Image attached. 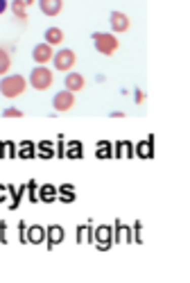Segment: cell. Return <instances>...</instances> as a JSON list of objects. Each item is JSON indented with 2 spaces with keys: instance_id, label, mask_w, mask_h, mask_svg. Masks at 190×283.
Returning <instances> with one entry per match:
<instances>
[{
  "instance_id": "obj_1",
  "label": "cell",
  "mask_w": 190,
  "mask_h": 283,
  "mask_svg": "<svg viewBox=\"0 0 190 283\" xmlns=\"http://www.w3.org/2000/svg\"><path fill=\"white\" fill-rule=\"evenodd\" d=\"M27 89V82L23 75H3V80H0V93L5 97H18L23 95Z\"/></svg>"
},
{
  "instance_id": "obj_2",
  "label": "cell",
  "mask_w": 190,
  "mask_h": 283,
  "mask_svg": "<svg viewBox=\"0 0 190 283\" xmlns=\"http://www.w3.org/2000/svg\"><path fill=\"white\" fill-rule=\"evenodd\" d=\"M93 43H95V50L100 52V55H106V57L113 55L120 46L118 39H116V34H109V32H95Z\"/></svg>"
},
{
  "instance_id": "obj_3",
  "label": "cell",
  "mask_w": 190,
  "mask_h": 283,
  "mask_svg": "<svg viewBox=\"0 0 190 283\" xmlns=\"http://www.w3.org/2000/svg\"><path fill=\"white\" fill-rule=\"evenodd\" d=\"M52 82H55L52 70L46 66H36L30 73V84H32V89H36V91H48L52 86Z\"/></svg>"
},
{
  "instance_id": "obj_4",
  "label": "cell",
  "mask_w": 190,
  "mask_h": 283,
  "mask_svg": "<svg viewBox=\"0 0 190 283\" xmlns=\"http://www.w3.org/2000/svg\"><path fill=\"white\" fill-rule=\"evenodd\" d=\"M75 61H77L75 52L68 50V48H61L59 52H55V55H52V63H55V68H57V70H61V73L72 70Z\"/></svg>"
},
{
  "instance_id": "obj_5",
  "label": "cell",
  "mask_w": 190,
  "mask_h": 283,
  "mask_svg": "<svg viewBox=\"0 0 190 283\" xmlns=\"http://www.w3.org/2000/svg\"><path fill=\"white\" fill-rule=\"evenodd\" d=\"M52 107H55V111H59V114H63V111H70L72 107H75V95L70 93V91H59V93L55 95V100H52Z\"/></svg>"
},
{
  "instance_id": "obj_6",
  "label": "cell",
  "mask_w": 190,
  "mask_h": 283,
  "mask_svg": "<svg viewBox=\"0 0 190 283\" xmlns=\"http://www.w3.org/2000/svg\"><path fill=\"white\" fill-rule=\"evenodd\" d=\"M52 55H55V50H52V46H48L46 41L34 46V50H32V59L36 61L39 66H46L48 61H52Z\"/></svg>"
},
{
  "instance_id": "obj_7",
  "label": "cell",
  "mask_w": 190,
  "mask_h": 283,
  "mask_svg": "<svg viewBox=\"0 0 190 283\" xmlns=\"http://www.w3.org/2000/svg\"><path fill=\"white\" fill-rule=\"evenodd\" d=\"M63 84H66V91H70V93H77V91H82V89H84V84H86V82H84V75L68 70L66 80H63Z\"/></svg>"
},
{
  "instance_id": "obj_8",
  "label": "cell",
  "mask_w": 190,
  "mask_h": 283,
  "mask_svg": "<svg viewBox=\"0 0 190 283\" xmlns=\"http://www.w3.org/2000/svg\"><path fill=\"white\" fill-rule=\"evenodd\" d=\"M109 23H111V30L113 32H127L129 30V16L123 14V12H111Z\"/></svg>"
},
{
  "instance_id": "obj_9",
  "label": "cell",
  "mask_w": 190,
  "mask_h": 283,
  "mask_svg": "<svg viewBox=\"0 0 190 283\" xmlns=\"http://www.w3.org/2000/svg\"><path fill=\"white\" fill-rule=\"evenodd\" d=\"M39 7L46 16H59L63 9V0H39Z\"/></svg>"
},
{
  "instance_id": "obj_10",
  "label": "cell",
  "mask_w": 190,
  "mask_h": 283,
  "mask_svg": "<svg viewBox=\"0 0 190 283\" xmlns=\"http://www.w3.org/2000/svg\"><path fill=\"white\" fill-rule=\"evenodd\" d=\"M63 236H66V233H63V229L59 227V224H52V227H48L46 229V238H48V247H55V245H59V242L63 240Z\"/></svg>"
},
{
  "instance_id": "obj_11",
  "label": "cell",
  "mask_w": 190,
  "mask_h": 283,
  "mask_svg": "<svg viewBox=\"0 0 190 283\" xmlns=\"http://www.w3.org/2000/svg\"><path fill=\"white\" fill-rule=\"evenodd\" d=\"M95 240H97V250H109L111 247V229L109 227H97L95 229Z\"/></svg>"
},
{
  "instance_id": "obj_12",
  "label": "cell",
  "mask_w": 190,
  "mask_h": 283,
  "mask_svg": "<svg viewBox=\"0 0 190 283\" xmlns=\"http://www.w3.org/2000/svg\"><path fill=\"white\" fill-rule=\"evenodd\" d=\"M25 240H27V242H32V245H41V242L46 240V229L39 227V224H34V227L27 229Z\"/></svg>"
},
{
  "instance_id": "obj_13",
  "label": "cell",
  "mask_w": 190,
  "mask_h": 283,
  "mask_svg": "<svg viewBox=\"0 0 190 283\" xmlns=\"http://www.w3.org/2000/svg\"><path fill=\"white\" fill-rule=\"evenodd\" d=\"M46 43L48 46H61L63 43V30H59V27H48L46 30Z\"/></svg>"
},
{
  "instance_id": "obj_14",
  "label": "cell",
  "mask_w": 190,
  "mask_h": 283,
  "mask_svg": "<svg viewBox=\"0 0 190 283\" xmlns=\"http://www.w3.org/2000/svg\"><path fill=\"white\" fill-rule=\"evenodd\" d=\"M9 7H12L14 16H16L21 23L27 21V5H25V0H14V3H9Z\"/></svg>"
},
{
  "instance_id": "obj_15",
  "label": "cell",
  "mask_w": 190,
  "mask_h": 283,
  "mask_svg": "<svg viewBox=\"0 0 190 283\" xmlns=\"http://www.w3.org/2000/svg\"><path fill=\"white\" fill-rule=\"evenodd\" d=\"M9 68H12V59H9V52L5 48H0V77L7 75Z\"/></svg>"
},
{
  "instance_id": "obj_16",
  "label": "cell",
  "mask_w": 190,
  "mask_h": 283,
  "mask_svg": "<svg viewBox=\"0 0 190 283\" xmlns=\"http://www.w3.org/2000/svg\"><path fill=\"white\" fill-rule=\"evenodd\" d=\"M55 197H57V188H55V186H50V184L41 186V193H39V199H43V202H52Z\"/></svg>"
},
{
  "instance_id": "obj_17",
  "label": "cell",
  "mask_w": 190,
  "mask_h": 283,
  "mask_svg": "<svg viewBox=\"0 0 190 283\" xmlns=\"http://www.w3.org/2000/svg\"><path fill=\"white\" fill-rule=\"evenodd\" d=\"M136 152H138V157H143V159H149V157H152V138L145 140V143H138V145H136Z\"/></svg>"
},
{
  "instance_id": "obj_18",
  "label": "cell",
  "mask_w": 190,
  "mask_h": 283,
  "mask_svg": "<svg viewBox=\"0 0 190 283\" xmlns=\"http://www.w3.org/2000/svg\"><path fill=\"white\" fill-rule=\"evenodd\" d=\"M77 240L80 242H86V240H93V233H91V227H80L77 229Z\"/></svg>"
},
{
  "instance_id": "obj_19",
  "label": "cell",
  "mask_w": 190,
  "mask_h": 283,
  "mask_svg": "<svg viewBox=\"0 0 190 283\" xmlns=\"http://www.w3.org/2000/svg\"><path fill=\"white\" fill-rule=\"evenodd\" d=\"M21 159H32L34 157V145L32 143H23L21 145V152H18Z\"/></svg>"
},
{
  "instance_id": "obj_20",
  "label": "cell",
  "mask_w": 190,
  "mask_h": 283,
  "mask_svg": "<svg viewBox=\"0 0 190 283\" xmlns=\"http://www.w3.org/2000/svg\"><path fill=\"white\" fill-rule=\"evenodd\" d=\"M68 157H70V159H80L82 157V145L77 143V140L68 145Z\"/></svg>"
},
{
  "instance_id": "obj_21",
  "label": "cell",
  "mask_w": 190,
  "mask_h": 283,
  "mask_svg": "<svg viewBox=\"0 0 190 283\" xmlns=\"http://www.w3.org/2000/svg\"><path fill=\"white\" fill-rule=\"evenodd\" d=\"M59 193H61V199L63 202H72V199H75V193H72V186H61L59 188Z\"/></svg>"
},
{
  "instance_id": "obj_22",
  "label": "cell",
  "mask_w": 190,
  "mask_h": 283,
  "mask_svg": "<svg viewBox=\"0 0 190 283\" xmlns=\"http://www.w3.org/2000/svg\"><path fill=\"white\" fill-rule=\"evenodd\" d=\"M39 150H41V152H39V154H41V159H50L52 154H55V152H52V143H41V145H39Z\"/></svg>"
},
{
  "instance_id": "obj_23",
  "label": "cell",
  "mask_w": 190,
  "mask_h": 283,
  "mask_svg": "<svg viewBox=\"0 0 190 283\" xmlns=\"http://www.w3.org/2000/svg\"><path fill=\"white\" fill-rule=\"evenodd\" d=\"M3 116H5V118H23V111L16 109V107H9V109L3 111Z\"/></svg>"
},
{
  "instance_id": "obj_24",
  "label": "cell",
  "mask_w": 190,
  "mask_h": 283,
  "mask_svg": "<svg viewBox=\"0 0 190 283\" xmlns=\"http://www.w3.org/2000/svg\"><path fill=\"white\" fill-rule=\"evenodd\" d=\"M109 148H111L109 143H100V145H97V157L106 159V157H109Z\"/></svg>"
},
{
  "instance_id": "obj_25",
  "label": "cell",
  "mask_w": 190,
  "mask_h": 283,
  "mask_svg": "<svg viewBox=\"0 0 190 283\" xmlns=\"http://www.w3.org/2000/svg\"><path fill=\"white\" fill-rule=\"evenodd\" d=\"M27 186H30V199H32V202H36V199H39V195L34 193V190H36V184H34V182H30V184H27Z\"/></svg>"
},
{
  "instance_id": "obj_26",
  "label": "cell",
  "mask_w": 190,
  "mask_h": 283,
  "mask_svg": "<svg viewBox=\"0 0 190 283\" xmlns=\"http://www.w3.org/2000/svg\"><path fill=\"white\" fill-rule=\"evenodd\" d=\"M7 7H9V3H7V0H0V14H5V12H7Z\"/></svg>"
},
{
  "instance_id": "obj_27",
  "label": "cell",
  "mask_w": 190,
  "mask_h": 283,
  "mask_svg": "<svg viewBox=\"0 0 190 283\" xmlns=\"http://www.w3.org/2000/svg\"><path fill=\"white\" fill-rule=\"evenodd\" d=\"M5 197H7V186H0V202H5Z\"/></svg>"
},
{
  "instance_id": "obj_28",
  "label": "cell",
  "mask_w": 190,
  "mask_h": 283,
  "mask_svg": "<svg viewBox=\"0 0 190 283\" xmlns=\"http://www.w3.org/2000/svg\"><path fill=\"white\" fill-rule=\"evenodd\" d=\"M143 100H145L143 91H136V102H138V104H140V102H143Z\"/></svg>"
},
{
  "instance_id": "obj_29",
  "label": "cell",
  "mask_w": 190,
  "mask_h": 283,
  "mask_svg": "<svg viewBox=\"0 0 190 283\" xmlns=\"http://www.w3.org/2000/svg\"><path fill=\"white\" fill-rule=\"evenodd\" d=\"M34 3V0H25V5H27V7H30V5Z\"/></svg>"
}]
</instances>
